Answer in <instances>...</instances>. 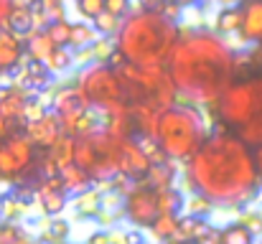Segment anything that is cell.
I'll use <instances>...</instances> for the list:
<instances>
[{
    "mask_svg": "<svg viewBox=\"0 0 262 244\" xmlns=\"http://www.w3.org/2000/svg\"><path fill=\"white\" fill-rule=\"evenodd\" d=\"M209 224L204 221V219H199V216H183L181 221H178V232L173 234V239L168 244H188V242H196L201 234H204V229H206Z\"/></svg>",
    "mask_w": 262,
    "mask_h": 244,
    "instance_id": "cell-19",
    "label": "cell"
},
{
    "mask_svg": "<svg viewBox=\"0 0 262 244\" xmlns=\"http://www.w3.org/2000/svg\"><path fill=\"white\" fill-rule=\"evenodd\" d=\"M178 38H181V28L176 26V20L140 8L122 20L115 38V49L125 56L127 64L166 66Z\"/></svg>",
    "mask_w": 262,
    "mask_h": 244,
    "instance_id": "cell-3",
    "label": "cell"
},
{
    "mask_svg": "<svg viewBox=\"0 0 262 244\" xmlns=\"http://www.w3.org/2000/svg\"><path fill=\"white\" fill-rule=\"evenodd\" d=\"M74 204H77V211L84 214V216H89V214H99V209H102V193H99L97 188H92L87 193L77 196Z\"/></svg>",
    "mask_w": 262,
    "mask_h": 244,
    "instance_id": "cell-28",
    "label": "cell"
},
{
    "mask_svg": "<svg viewBox=\"0 0 262 244\" xmlns=\"http://www.w3.org/2000/svg\"><path fill=\"white\" fill-rule=\"evenodd\" d=\"M125 216L135 227H153L156 219L161 216L158 209V193L143 183H138L130 193H125Z\"/></svg>",
    "mask_w": 262,
    "mask_h": 244,
    "instance_id": "cell-9",
    "label": "cell"
},
{
    "mask_svg": "<svg viewBox=\"0 0 262 244\" xmlns=\"http://www.w3.org/2000/svg\"><path fill=\"white\" fill-rule=\"evenodd\" d=\"M72 61H74V56H72V51L64 46V49H56L51 56H49V61H46V69L54 74V72H64L67 66H72Z\"/></svg>",
    "mask_w": 262,
    "mask_h": 244,
    "instance_id": "cell-32",
    "label": "cell"
},
{
    "mask_svg": "<svg viewBox=\"0 0 262 244\" xmlns=\"http://www.w3.org/2000/svg\"><path fill=\"white\" fill-rule=\"evenodd\" d=\"M120 148H122V140H117L107 132H94V135L77 138L74 165L87 170L92 181L104 183V181H110L112 175L120 173Z\"/></svg>",
    "mask_w": 262,
    "mask_h": 244,
    "instance_id": "cell-5",
    "label": "cell"
},
{
    "mask_svg": "<svg viewBox=\"0 0 262 244\" xmlns=\"http://www.w3.org/2000/svg\"><path fill=\"white\" fill-rule=\"evenodd\" d=\"M178 216L176 214H161L158 219H156V224L150 227V234L156 237V239H161V242H171L173 239V234L178 232Z\"/></svg>",
    "mask_w": 262,
    "mask_h": 244,
    "instance_id": "cell-23",
    "label": "cell"
},
{
    "mask_svg": "<svg viewBox=\"0 0 262 244\" xmlns=\"http://www.w3.org/2000/svg\"><path fill=\"white\" fill-rule=\"evenodd\" d=\"M191 188L216 206H242L260 188L252 148L222 125L186 163Z\"/></svg>",
    "mask_w": 262,
    "mask_h": 244,
    "instance_id": "cell-1",
    "label": "cell"
},
{
    "mask_svg": "<svg viewBox=\"0 0 262 244\" xmlns=\"http://www.w3.org/2000/svg\"><path fill=\"white\" fill-rule=\"evenodd\" d=\"M77 86L87 94L89 104L92 107H99V109H107L112 104H120L125 102L122 97V84L115 69H110L107 64H94L84 69L77 79ZM127 104V102H125Z\"/></svg>",
    "mask_w": 262,
    "mask_h": 244,
    "instance_id": "cell-7",
    "label": "cell"
},
{
    "mask_svg": "<svg viewBox=\"0 0 262 244\" xmlns=\"http://www.w3.org/2000/svg\"><path fill=\"white\" fill-rule=\"evenodd\" d=\"M36 145L28 140L26 132L10 135L0 140V178L3 181H20L28 178L36 168Z\"/></svg>",
    "mask_w": 262,
    "mask_h": 244,
    "instance_id": "cell-8",
    "label": "cell"
},
{
    "mask_svg": "<svg viewBox=\"0 0 262 244\" xmlns=\"http://www.w3.org/2000/svg\"><path fill=\"white\" fill-rule=\"evenodd\" d=\"M239 224H245L252 234L262 232V216H257V214H247V216H242V219H239Z\"/></svg>",
    "mask_w": 262,
    "mask_h": 244,
    "instance_id": "cell-39",
    "label": "cell"
},
{
    "mask_svg": "<svg viewBox=\"0 0 262 244\" xmlns=\"http://www.w3.org/2000/svg\"><path fill=\"white\" fill-rule=\"evenodd\" d=\"M104 10L120 18V15H125L130 10V3L127 0H104Z\"/></svg>",
    "mask_w": 262,
    "mask_h": 244,
    "instance_id": "cell-38",
    "label": "cell"
},
{
    "mask_svg": "<svg viewBox=\"0 0 262 244\" xmlns=\"http://www.w3.org/2000/svg\"><path fill=\"white\" fill-rule=\"evenodd\" d=\"M222 244H255V234L245 224L234 221L222 229Z\"/></svg>",
    "mask_w": 262,
    "mask_h": 244,
    "instance_id": "cell-25",
    "label": "cell"
},
{
    "mask_svg": "<svg viewBox=\"0 0 262 244\" xmlns=\"http://www.w3.org/2000/svg\"><path fill=\"white\" fill-rule=\"evenodd\" d=\"M74 148H77V138H72V135H61L46 156L59 165V170H64V168L74 165Z\"/></svg>",
    "mask_w": 262,
    "mask_h": 244,
    "instance_id": "cell-21",
    "label": "cell"
},
{
    "mask_svg": "<svg viewBox=\"0 0 262 244\" xmlns=\"http://www.w3.org/2000/svg\"><path fill=\"white\" fill-rule=\"evenodd\" d=\"M26 51H28V59H33V61H49V56L56 51V43L49 38V33L46 31H33L31 36H28V41H26Z\"/></svg>",
    "mask_w": 262,
    "mask_h": 244,
    "instance_id": "cell-18",
    "label": "cell"
},
{
    "mask_svg": "<svg viewBox=\"0 0 262 244\" xmlns=\"http://www.w3.org/2000/svg\"><path fill=\"white\" fill-rule=\"evenodd\" d=\"M92 26H94V31H97V33H104V36H107V33H117V31H120V26H122V20H120L117 15H112V13H107V10H104V13H99V15L94 18V23H92Z\"/></svg>",
    "mask_w": 262,
    "mask_h": 244,
    "instance_id": "cell-31",
    "label": "cell"
},
{
    "mask_svg": "<svg viewBox=\"0 0 262 244\" xmlns=\"http://www.w3.org/2000/svg\"><path fill=\"white\" fill-rule=\"evenodd\" d=\"M0 244H31L28 234L15 224H0Z\"/></svg>",
    "mask_w": 262,
    "mask_h": 244,
    "instance_id": "cell-30",
    "label": "cell"
},
{
    "mask_svg": "<svg viewBox=\"0 0 262 244\" xmlns=\"http://www.w3.org/2000/svg\"><path fill=\"white\" fill-rule=\"evenodd\" d=\"M196 244H222V229H216V227H206L204 229V234L196 239Z\"/></svg>",
    "mask_w": 262,
    "mask_h": 244,
    "instance_id": "cell-37",
    "label": "cell"
},
{
    "mask_svg": "<svg viewBox=\"0 0 262 244\" xmlns=\"http://www.w3.org/2000/svg\"><path fill=\"white\" fill-rule=\"evenodd\" d=\"M20 211H26L23 198H15V196H5V198H0V214H3L5 219H13V216H18Z\"/></svg>",
    "mask_w": 262,
    "mask_h": 244,
    "instance_id": "cell-33",
    "label": "cell"
},
{
    "mask_svg": "<svg viewBox=\"0 0 262 244\" xmlns=\"http://www.w3.org/2000/svg\"><path fill=\"white\" fill-rule=\"evenodd\" d=\"M188 244H196V242H188Z\"/></svg>",
    "mask_w": 262,
    "mask_h": 244,
    "instance_id": "cell-45",
    "label": "cell"
},
{
    "mask_svg": "<svg viewBox=\"0 0 262 244\" xmlns=\"http://www.w3.org/2000/svg\"><path fill=\"white\" fill-rule=\"evenodd\" d=\"M20 61H23V41L8 28H0V72L18 69Z\"/></svg>",
    "mask_w": 262,
    "mask_h": 244,
    "instance_id": "cell-14",
    "label": "cell"
},
{
    "mask_svg": "<svg viewBox=\"0 0 262 244\" xmlns=\"http://www.w3.org/2000/svg\"><path fill=\"white\" fill-rule=\"evenodd\" d=\"M94 43H97V31H94V26H87V23H74V26H72L69 49H92Z\"/></svg>",
    "mask_w": 262,
    "mask_h": 244,
    "instance_id": "cell-24",
    "label": "cell"
},
{
    "mask_svg": "<svg viewBox=\"0 0 262 244\" xmlns=\"http://www.w3.org/2000/svg\"><path fill=\"white\" fill-rule=\"evenodd\" d=\"M18 86L23 89H43L51 81V72L46 69L43 61H33V59H23L20 61V77H18Z\"/></svg>",
    "mask_w": 262,
    "mask_h": 244,
    "instance_id": "cell-16",
    "label": "cell"
},
{
    "mask_svg": "<svg viewBox=\"0 0 262 244\" xmlns=\"http://www.w3.org/2000/svg\"><path fill=\"white\" fill-rule=\"evenodd\" d=\"M260 81H262V77H260Z\"/></svg>",
    "mask_w": 262,
    "mask_h": 244,
    "instance_id": "cell-46",
    "label": "cell"
},
{
    "mask_svg": "<svg viewBox=\"0 0 262 244\" xmlns=\"http://www.w3.org/2000/svg\"><path fill=\"white\" fill-rule=\"evenodd\" d=\"M38 204L43 214L56 216L67 206V191H38Z\"/></svg>",
    "mask_w": 262,
    "mask_h": 244,
    "instance_id": "cell-22",
    "label": "cell"
},
{
    "mask_svg": "<svg viewBox=\"0 0 262 244\" xmlns=\"http://www.w3.org/2000/svg\"><path fill=\"white\" fill-rule=\"evenodd\" d=\"M77 3H79V0H77Z\"/></svg>",
    "mask_w": 262,
    "mask_h": 244,
    "instance_id": "cell-47",
    "label": "cell"
},
{
    "mask_svg": "<svg viewBox=\"0 0 262 244\" xmlns=\"http://www.w3.org/2000/svg\"><path fill=\"white\" fill-rule=\"evenodd\" d=\"M28 99L31 97H28V92L23 86H3L0 89V117L23 122V112H26Z\"/></svg>",
    "mask_w": 262,
    "mask_h": 244,
    "instance_id": "cell-13",
    "label": "cell"
},
{
    "mask_svg": "<svg viewBox=\"0 0 262 244\" xmlns=\"http://www.w3.org/2000/svg\"><path fill=\"white\" fill-rule=\"evenodd\" d=\"M72 26L74 23H69L67 18L64 20H54L49 28H46V33H49V38L56 43V49H69V38H72Z\"/></svg>",
    "mask_w": 262,
    "mask_h": 244,
    "instance_id": "cell-27",
    "label": "cell"
},
{
    "mask_svg": "<svg viewBox=\"0 0 262 244\" xmlns=\"http://www.w3.org/2000/svg\"><path fill=\"white\" fill-rule=\"evenodd\" d=\"M5 28L10 33H15L18 38H28L36 28H33V10L28 3H13L10 13H8V20H5Z\"/></svg>",
    "mask_w": 262,
    "mask_h": 244,
    "instance_id": "cell-15",
    "label": "cell"
},
{
    "mask_svg": "<svg viewBox=\"0 0 262 244\" xmlns=\"http://www.w3.org/2000/svg\"><path fill=\"white\" fill-rule=\"evenodd\" d=\"M224 127H245L255 117L262 115V81L260 79H237L214 104Z\"/></svg>",
    "mask_w": 262,
    "mask_h": 244,
    "instance_id": "cell-6",
    "label": "cell"
},
{
    "mask_svg": "<svg viewBox=\"0 0 262 244\" xmlns=\"http://www.w3.org/2000/svg\"><path fill=\"white\" fill-rule=\"evenodd\" d=\"M237 138H239L242 143H247L252 150L260 148L262 145V115L255 117L252 122H247L245 127H239V130H237Z\"/></svg>",
    "mask_w": 262,
    "mask_h": 244,
    "instance_id": "cell-26",
    "label": "cell"
},
{
    "mask_svg": "<svg viewBox=\"0 0 262 244\" xmlns=\"http://www.w3.org/2000/svg\"><path fill=\"white\" fill-rule=\"evenodd\" d=\"M15 0H0V28H5V20H8V13L13 8Z\"/></svg>",
    "mask_w": 262,
    "mask_h": 244,
    "instance_id": "cell-41",
    "label": "cell"
},
{
    "mask_svg": "<svg viewBox=\"0 0 262 244\" xmlns=\"http://www.w3.org/2000/svg\"><path fill=\"white\" fill-rule=\"evenodd\" d=\"M219 3H222L224 8H239V3H242V0H219Z\"/></svg>",
    "mask_w": 262,
    "mask_h": 244,
    "instance_id": "cell-44",
    "label": "cell"
},
{
    "mask_svg": "<svg viewBox=\"0 0 262 244\" xmlns=\"http://www.w3.org/2000/svg\"><path fill=\"white\" fill-rule=\"evenodd\" d=\"M158 193V209L161 214H176L181 209V193L176 188H163V191H156Z\"/></svg>",
    "mask_w": 262,
    "mask_h": 244,
    "instance_id": "cell-29",
    "label": "cell"
},
{
    "mask_svg": "<svg viewBox=\"0 0 262 244\" xmlns=\"http://www.w3.org/2000/svg\"><path fill=\"white\" fill-rule=\"evenodd\" d=\"M23 132L28 135V140L36 145V148H43V150H51L54 148V143L64 135V130H61V120H59V115L51 109V112H46L41 120H36V122H26L23 125Z\"/></svg>",
    "mask_w": 262,
    "mask_h": 244,
    "instance_id": "cell-11",
    "label": "cell"
},
{
    "mask_svg": "<svg viewBox=\"0 0 262 244\" xmlns=\"http://www.w3.org/2000/svg\"><path fill=\"white\" fill-rule=\"evenodd\" d=\"M214 31L216 36H232V33H239L242 31V13L239 8H222L214 18Z\"/></svg>",
    "mask_w": 262,
    "mask_h": 244,
    "instance_id": "cell-20",
    "label": "cell"
},
{
    "mask_svg": "<svg viewBox=\"0 0 262 244\" xmlns=\"http://www.w3.org/2000/svg\"><path fill=\"white\" fill-rule=\"evenodd\" d=\"M87 244H112V239H110V234H104V232H94L87 239Z\"/></svg>",
    "mask_w": 262,
    "mask_h": 244,
    "instance_id": "cell-42",
    "label": "cell"
},
{
    "mask_svg": "<svg viewBox=\"0 0 262 244\" xmlns=\"http://www.w3.org/2000/svg\"><path fill=\"white\" fill-rule=\"evenodd\" d=\"M252 156H255V165H257V173H260V181H262V145L252 150Z\"/></svg>",
    "mask_w": 262,
    "mask_h": 244,
    "instance_id": "cell-43",
    "label": "cell"
},
{
    "mask_svg": "<svg viewBox=\"0 0 262 244\" xmlns=\"http://www.w3.org/2000/svg\"><path fill=\"white\" fill-rule=\"evenodd\" d=\"M49 234L54 237V239H64L67 234H69V224L67 221H51V227H49Z\"/></svg>",
    "mask_w": 262,
    "mask_h": 244,
    "instance_id": "cell-40",
    "label": "cell"
},
{
    "mask_svg": "<svg viewBox=\"0 0 262 244\" xmlns=\"http://www.w3.org/2000/svg\"><path fill=\"white\" fill-rule=\"evenodd\" d=\"M61 186H64V191L67 193H74V196H82V193H87L92 191V175H89L87 170H82L79 165H69V168H64L61 170Z\"/></svg>",
    "mask_w": 262,
    "mask_h": 244,
    "instance_id": "cell-17",
    "label": "cell"
},
{
    "mask_svg": "<svg viewBox=\"0 0 262 244\" xmlns=\"http://www.w3.org/2000/svg\"><path fill=\"white\" fill-rule=\"evenodd\" d=\"M239 13H242L239 38L245 43L262 46V0H242L239 3Z\"/></svg>",
    "mask_w": 262,
    "mask_h": 244,
    "instance_id": "cell-12",
    "label": "cell"
},
{
    "mask_svg": "<svg viewBox=\"0 0 262 244\" xmlns=\"http://www.w3.org/2000/svg\"><path fill=\"white\" fill-rule=\"evenodd\" d=\"M150 165L153 163L143 153L138 140H133V138L122 140V148H120V175H125L127 181L138 183V181H143L148 175Z\"/></svg>",
    "mask_w": 262,
    "mask_h": 244,
    "instance_id": "cell-10",
    "label": "cell"
},
{
    "mask_svg": "<svg viewBox=\"0 0 262 244\" xmlns=\"http://www.w3.org/2000/svg\"><path fill=\"white\" fill-rule=\"evenodd\" d=\"M206 122L204 115L193 104H173L161 112L156 127V143L163 150L166 161H191L199 148L206 143Z\"/></svg>",
    "mask_w": 262,
    "mask_h": 244,
    "instance_id": "cell-4",
    "label": "cell"
},
{
    "mask_svg": "<svg viewBox=\"0 0 262 244\" xmlns=\"http://www.w3.org/2000/svg\"><path fill=\"white\" fill-rule=\"evenodd\" d=\"M166 69L178 94L196 104L214 107L237 81V54L211 31H186L181 33Z\"/></svg>",
    "mask_w": 262,
    "mask_h": 244,
    "instance_id": "cell-2",
    "label": "cell"
},
{
    "mask_svg": "<svg viewBox=\"0 0 262 244\" xmlns=\"http://www.w3.org/2000/svg\"><path fill=\"white\" fill-rule=\"evenodd\" d=\"M77 10L84 15V18H97L99 13H104V0H79L77 3Z\"/></svg>",
    "mask_w": 262,
    "mask_h": 244,
    "instance_id": "cell-35",
    "label": "cell"
},
{
    "mask_svg": "<svg viewBox=\"0 0 262 244\" xmlns=\"http://www.w3.org/2000/svg\"><path fill=\"white\" fill-rule=\"evenodd\" d=\"M214 204L209 201V198H204V196H193L191 201H188V206H186V214L188 216H199V219H204V214H209V209H211Z\"/></svg>",
    "mask_w": 262,
    "mask_h": 244,
    "instance_id": "cell-34",
    "label": "cell"
},
{
    "mask_svg": "<svg viewBox=\"0 0 262 244\" xmlns=\"http://www.w3.org/2000/svg\"><path fill=\"white\" fill-rule=\"evenodd\" d=\"M38 5L49 13L51 20H64V5H61V0H38Z\"/></svg>",
    "mask_w": 262,
    "mask_h": 244,
    "instance_id": "cell-36",
    "label": "cell"
}]
</instances>
